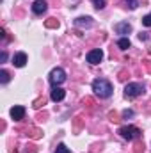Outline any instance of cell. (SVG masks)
Listing matches in <instances>:
<instances>
[{"label": "cell", "instance_id": "obj_1", "mask_svg": "<svg viewBox=\"0 0 151 153\" xmlns=\"http://www.w3.org/2000/svg\"><path fill=\"white\" fill-rule=\"evenodd\" d=\"M93 91H94V94L96 96H100V98H109L110 94H112V84L109 82V80H105V78H96L94 82H93Z\"/></svg>", "mask_w": 151, "mask_h": 153}, {"label": "cell", "instance_id": "obj_2", "mask_svg": "<svg viewBox=\"0 0 151 153\" xmlns=\"http://www.w3.org/2000/svg\"><path fill=\"white\" fill-rule=\"evenodd\" d=\"M142 93H144V85L139 84V82L126 84V87H124V96L126 98H135V96H141Z\"/></svg>", "mask_w": 151, "mask_h": 153}, {"label": "cell", "instance_id": "obj_3", "mask_svg": "<svg viewBox=\"0 0 151 153\" xmlns=\"http://www.w3.org/2000/svg\"><path fill=\"white\" fill-rule=\"evenodd\" d=\"M119 134H121L123 139H126V141H133V139H137V137L141 135V130H139L137 126L128 125V126H121V128H119Z\"/></svg>", "mask_w": 151, "mask_h": 153}, {"label": "cell", "instance_id": "obj_4", "mask_svg": "<svg viewBox=\"0 0 151 153\" xmlns=\"http://www.w3.org/2000/svg\"><path fill=\"white\" fill-rule=\"evenodd\" d=\"M64 80H66V71H64L62 68L52 70V73H50V84H52V85H61Z\"/></svg>", "mask_w": 151, "mask_h": 153}, {"label": "cell", "instance_id": "obj_5", "mask_svg": "<svg viewBox=\"0 0 151 153\" xmlns=\"http://www.w3.org/2000/svg\"><path fill=\"white\" fill-rule=\"evenodd\" d=\"M101 59H103V52H101L100 48L91 50V52L87 53V62H89V64H100Z\"/></svg>", "mask_w": 151, "mask_h": 153}, {"label": "cell", "instance_id": "obj_6", "mask_svg": "<svg viewBox=\"0 0 151 153\" xmlns=\"http://www.w3.org/2000/svg\"><path fill=\"white\" fill-rule=\"evenodd\" d=\"M114 30L117 32V34H130L132 32V25L130 23H126V22H121V23H115L114 25Z\"/></svg>", "mask_w": 151, "mask_h": 153}, {"label": "cell", "instance_id": "obj_7", "mask_svg": "<svg viewBox=\"0 0 151 153\" xmlns=\"http://www.w3.org/2000/svg\"><path fill=\"white\" fill-rule=\"evenodd\" d=\"M64 96H66V91L62 87H59V85H53V89H52V100L53 102H61V100H64Z\"/></svg>", "mask_w": 151, "mask_h": 153}, {"label": "cell", "instance_id": "obj_8", "mask_svg": "<svg viewBox=\"0 0 151 153\" xmlns=\"http://www.w3.org/2000/svg\"><path fill=\"white\" fill-rule=\"evenodd\" d=\"M46 9H48V4H46L44 0H36V2L32 4V11H34L36 14H43V13H46Z\"/></svg>", "mask_w": 151, "mask_h": 153}, {"label": "cell", "instance_id": "obj_9", "mask_svg": "<svg viewBox=\"0 0 151 153\" xmlns=\"http://www.w3.org/2000/svg\"><path fill=\"white\" fill-rule=\"evenodd\" d=\"M23 116H25V109H23L21 105H14V107L11 109V117H13L14 121L23 119Z\"/></svg>", "mask_w": 151, "mask_h": 153}, {"label": "cell", "instance_id": "obj_10", "mask_svg": "<svg viewBox=\"0 0 151 153\" xmlns=\"http://www.w3.org/2000/svg\"><path fill=\"white\" fill-rule=\"evenodd\" d=\"M13 64H14L16 68H23V66L27 64V55H25L23 52H20V53H16V55L13 57Z\"/></svg>", "mask_w": 151, "mask_h": 153}, {"label": "cell", "instance_id": "obj_11", "mask_svg": "<svg viewBox=\"0 0 151 153\" xmlns=\"http://www.w3.org/2000/svg\"><path fill=\"white\" fill-rule=\"evenodd\" d=\"M75 23H76V27H91V25H93V22H91L89 16H82V18H78Z\"/></svg>", "mask_w": 151, "mask_h": 153}, {"label": "cell", "instance_id": "obj_12", "mask_svg": "<svg viewBox=\"0 0 151 153\" xmlns=\"http://www.w3.org/2000/svg\"><path fill=\"white\" fill-rule=\"evenodd\" d=\"M117 46H119L121 50L130 48V39H128V38H121V39H119V43H117Z\"/></svg>", "mask_w": 151, "mask_h": 153}, {"label": "cell", "instance_id": "obj_13", "mask_svg": "<svg viewBox=\"0 0 151 153\" xmlns=\"http://www.w3.org/2000/svg\"><path fill=\"white\" fill-rule=\"evenodd\" d=\"M123 4H124L128 9H137V5H139V0H123Z\"/></svg>", "mask_w": 151, "mask_h": 153}, {"label": "cell", "instance_id": "obj_14", "mask_svg": "<svg viewBox=\"0 0 151 153\" xmlns=\"http://www.w3.org/2000/svg\"><path fill=\"white\" fill-rule=\"evenodd\" d=\"M9 78H11V76H9V73H7L5 70H2V71H0V82H2V84H7V82H9Z\"/></svg>", "mask_w": 151, "mask_h": 153}, {"label": "cell", "instance_id": "obj_15", "mask_svg": "<svg viewBox=\"0 0 151 153\" xmlns=\"http://www.w3.org/2000/svg\"><path fill=\"white\" fill-rule=\"evenodd\" d=\"M55 153H71V152H70V148H66V144H59Z\"/></svg>", "mask_w": 151, "mask_h": 153}, {"label": "cell", "instance_id": "obj_16", "mask_svg": "<svg viewBox=\"0 0 151 153\" xmlns=\"http://www.w3.org/2000/svg\"><path fill=\"white\" fill-rule=\"evenodd\" d=\"M93 4H94L96 9H103L105 7V0H93Z\"/></svg>", "mask_w": 151, "mask_h": 153}, {"label": "cell", "instance_id": "obj_17", "mask_svg": "<svg viewBox=\"0 0 151 153\" xmlns=\"http://www.w3.org/2000/svg\"><path fill=\"white\" fill-rule=\"evenodd\" d=\"M142 23H144L146 27H151V14H148V16L142 18Z\"/></svg>", "mask_w": 151, "mask_h": 153}, {"label": "cell", "instance_id": "obj_18", "mask_svg": "<svg viewBox=\"0 0 151 153\" xmlns=\"http://www.w3.org/2000/svg\"><path fill=\"white\" fill-rule=\"evenodd\" d=\"M132 116H133V111H124V112H123V117H124V119H128V117H132Z\"/></svg>", "mask_w": 151, "mask_h": 153}, {"label": "cell", "instance_id": "obj_19", "mask_svg": "<svg viewBox=\"0 0 151 153\" xmlns=\"http://www.w3.org/2000/svg\"><path fill=\"white\" fill-rule=\"evenodd\" d=\"M5 59H7V53H5V52H2V53H0V61H2V62H5Z\"/></svg>", "mask_w": 151, "mask_h": 153}, {"label": "cell", "instance_id": "obj_20", "mask_svg": "<svg viewBox=\"0 0 151 153\" xmlns=\"http://www.w3.org/2000/svg\"><path fill=\"white\" fill-rule=\"evenodd\" d=\"M139 38H141V39H148V36H146L144 32H141V34H139Z\"/></svg>", "mask_w": 151, "mask_h": 153}]
</instances>
